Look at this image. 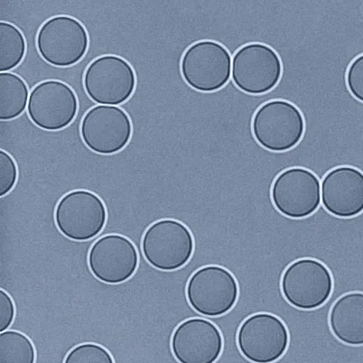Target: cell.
Segmentation results:
<instances>
[{"instance_id":"cell-11","label":"cell","mask_w":363,"mask_h":363,"mask_svg":"<svg viewBox=\"0 0 363 363\" xmlns=\"http://www.w3.org/2000/svg\"><path fill=\"white\" fill-rule=\"evenodd\" d=\"M281 75V60L269 46L249 44L234 55L233 80L246 94L259 95L273 90Z\"/></svg>"},{"instance_id":"cell-14","label":"cell","mask_w":363,"mask_h":363,"mask_svg":"<svg viewBox=\"0 0 363 363\" xmlns=\"http://www.w3.org/2000/svg\"><path fill=\"white\" fill-rule=\"evenodd\" d=\"M88 264L95 278L117 285L133 277L138 267V253L133 242L118 234L99 239L89 252Z\"/></svg>"},{"instance_id":"cell-20","label":"cell","mask_w":363,"mask_h":363,"mask_svg":"<svg viewBox=\"0 0 363 363\" xmlns=\"http://www.w3.org/2000/svg\"><path fill=\"white\" fill-rule=\"evenodd\" d=\"M36 352L24 333L9 330L0 335V363H35Z\"/></svg>"},{"instance_id":"cell-10","label":"cell","mask_w":363,"mask_h":363,"mask_svg":"<svg viewBox=\"0 0 363 363\" xmlns=\"http://www.w3.org/2000/svg\"><path fill=\"white\" fill-rule=\"evenodd\" d=\"M80 130L82 140L88 148L108 156L128 146L133 126L126 111L120 107L98 105L84 115Z\"/></svg>"},{"instance_id":"cell-5","label":"cell","mask_w":363,"mask_h":363,"mask_svg":"<svg viewBox=\"0 0 363 363\" xmlns=\"http://www.w3.org/2000/svg\"><path fill=\"white\" fill-rule=\"evenodd\" d=\"M235 277L223 267L210 265L196 270L186 286L188 303L201 315L220 316L230 312L239 298Z\"/></svg>"},{"instance_id":"cell-13","label":"cell","mask_w":363,"mask_h":363,"mask_svg":"<svg viewBox=\"0 0 363 363\" xmlns=\"http://www.w3.org/2000/svg\"><path fill=\"white\" fill-rule=\"evenodd\" d=\"M272 198L279 213L303 219L318 209L321 203L320 182L313 172L302 167L289 168L273 183Z\"/></svg>"},{"instance_id":"cell-8","label":"cell","mask_w":363,"mask_h":363,"mask_svg":"<svg viewBox=\"0 0 363 363\" xmlns=\"http://www.w3.org/2000/svg\"><path fill=\"white\" fill-rule=\"evenodd\" d=\"M240 353L254 363H273L285 354L289 333L278 316L269 313L250 315L240 326L237 335Z\"/></svg>"},{"instance_id":"cell-15","label":"cell","mask_w":363,"mask_h":363,"mask_svg":"<svg viewBox=\"0 0 363 363\" xmlns=\"http://www.w3.org/2000/svg\"><path fill=\"white\" fill-rule=\"evenodd\" d=\"M171 349L179 363H216L223 350L222 333L209 320L188 319L174 330Z\"/></svg>"},{"instance_id":"cell-24","label":"cell","mask_w":363,"mask_h":363,"mask_svg":"<svg viewBox=\"0 0 363 363\" xmlns=\"http://www.w3.org/2000/svg\"><path fill=\"white\" fill-rule=\"evenodd\" d=\"M15 315V303L11 296L4 290H0V332H5L12 325Z\"/></svg>"},{"instance_id":"cell-21","label":"cell","mask_w":363,"mask_h":363,"mask_svg":"<svg viewBox=\"0 0 363 363\" xmlns=\"http://www.w3.org/2000/svg\"><path fill=\"white\" fill-rule=\"evenodd\" d=\"M64 363H115L107 349L97 343H82L72 349Z\"/></svg>"},{"instance_id":"cell-3","label":"cell","mask_w":363,"mask_h":363,"mask_svg":"<svg viewBox=\"0 0 363 363\" xmlns=\"http://www.w3.org/2000/svg\"><path fill=\"white\" fill-rule=\"evenodd\" d=\"M89 44L84 26L69 16H52L42 25L36 36L39 55L56 67L77 64L84 57Z\"/></svg>"},{"instance_id":"cell-4","label":"cell","mask_w":363,"mask_h":363,"mask_svg":"<svg viewBox=\"0 0 363 363\" xmlns=\"http://www.w3.org/2000/svg\"><path fill=\"white\" fill-rule=\"evenodd\" d=\"M137 77L130 62L120 56L102 55L95 59L84 75L86 94L99 104L116 106L135 91Z\"/></svg>"},{"instance_id":"cell-23","label":"cell","mask_w":363,"mask_h":363,"mask_svg":"<svg viewBox=\"0 0 363 363\" xmlns=\"http://www.w3.org/2000/svg\"><path fill=\"white\" fill-rule=\"evenodd\" d=\"M346 82L350 92L357 100L363 102V55L358 56L350 65Z\"/></svg>"},{"instance_id":"cell-2","label":"cell","mask_w":363,"mask_h":363,"mask_svg":"<svg viewBox=\"0 0 363 363\" xmlns=\"http://www.w3.org/2000/svg\"><path fill=\"white\" fill-rule=\"evenodd\" d=\"M192 233L179 220L164 219L147 228L142 238V252L155 269L174 272L186 265L193 256Z\"/></svg>"},{"instance_id":"cell-6","label":"cell","mask_w":363,"mask_h":363,"mask_svg":"<svg viewBox=\"0 0 363 363\" xmlns=\"http://www.w3.org/2000/svg\"><path fill=\"white\" fill-rule=\"evenodd\" d=\"M232 58L219 43L203 40L186 49L181 61V74L194 90L213 92L220 90L229 82Z\"/></svg>"},{"instance_id":"cell-17","label":"cell","mask_w":363,"mask_h":363,"mask_svg":"<svg viewBox=\"0 0 363 363\" xmlns=\"http://www.w3.org/2000/svg\"><path fill=\"white\" fill-rule=\"evenodd\" d=\"M329 325L339 341L349 345H363V293L345 294L333 303Z\"/></svg>"},{"instance_id":"cell-7","label":"cell","mask_w":363,"mask_h":363,"mask_svg":"<svg viewBox=\"0 0 363 363\" xmlns=\"http://www.w3.org/2000/svg\"><path fill=\"white\" fill-rule=\"evenodd\" d=\"M55 220L62 235L76 242H85L104 230L107 220L106 206L91 191H72L59 201Z\"/></svg>"},{"instance_id":"cell-12","label":"cell","mask_w":363,"mask_h":363,"mask_svg":"<svg viewBox=\"0 0 363 363\" xmlns=\"http://www.w3.org/2000/svg\"><path fill=\"white\" fill-rule=\"evenodd\" d=\"M79 108L75 92L64 82L49 80L33 89L28 112L33 123L48 131L64 130L74 121Z\"/></svg>"},{"instance_id":"cell-22","label":"cell","mask_w":363,"mask_h":363,"mask_svg":"<svg viewBox=\"0 0 363 363\" xmlns=\"http://www.w3.org/2000/svg\"><path fill=\"white\" fill-rule=\"evenodd\" d=\"M18 176V166L14 158L6 151L0 150V196H5L13 190Z\"/></svg>"},{"instance_id":"cell-18","label":"cell","mask_w":363,"mask_h":363,"mask_svg":"<svg viewBox=\"0 0 363 363\" xmlns=\"http://www.w3.org/2000/svg\"><path fill=\"white\" fill-rule=\"evenodd\" d=\"M29 91L26 82L12 72L0 74V120H14L28 105Z\"/></svg>"},{"instance_id":"cell-1","label":"cell","mask_w":363,"mask_h":363,"mask_svg":"<svg viewBox=\"0 0 363 363\" xmlns=\"http://www.w3.org/2000/svg\"><path fill=\"white\" fill-rule=\"evenodd\" d=\"M305 130L301 111L283 100L263 104L252 121L253 136L257 143L273 152H284L298 146Z\"/></svg>"},{"instance_id":"cell-16","label":"cell","mask_w":363,"mask_h":363,"mask_svg":"<svg viewBox=\"0 0 363 363\" xmlns=\"http://www.w3.org/2000/svg\"><path fill=\"white\" fill-rule=\"evenodd\" d=\"M322 203L336 217L352 218L363 212V173L341 167L329 172L322 183Z\"/></svg>"},{"instance_id":"cell-19","label":"cell","mask_w":363,"mask_h":363,"mask_svg":"<svg viewBox=\"0 0 363 363\" xmlns=\"http://www.w3.org/2000/svg\"><path fill=\"white\" fill-rule=\"evenodd\" d=\"M26 52L22 32L11 23H0V71L6 72L21 65Z\"/></svg>"},{"instance_id":"cell-9","label":"cell","mask_w":363,"mask_h":363,"mask_svg":"<svg viewBox=\"0 0 363 363\" xmlns=\"http://www.w3.org/2000/svg\"><path fill=\"white\" fill-rule=\"evenodd\" d=\"M281 290L290 305L313 310L325 305L333 290L331 272L325 264L301 259L290 264L283 273Z\"/></svg>"}]
</instances>
